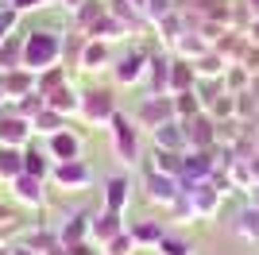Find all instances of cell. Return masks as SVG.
Wrapping results in <instances>:
<instances>
[{
    "label": "cell",
    "instance_id": "1",
    "mask_svg": "<svg viewBox=\"0 0 259 255\" xmlns=\"http://www.w3.org/2000/svg\"><path fill=\"white\" fill-rule=\"evenodd\" d=\"M58 54H62V39L54 31H31L23 39V58L20 66L23 70H31V74H43L58 62Z\"/></svg>",
    "mask_w": 259,
    "mask_h": 255
},
{
    "label": "cell",
    "instance_id": "2",
    "mask_svg": "<svg viewBox=\"0 0 259 255\" xmlns=\"http://www.w3.org/2000/svg\"><path fill=\"white\" fill-rule=\"evenodd\" d=\"M112 124V143H116V155L120 162H140V136H136V124H132L124 112H116V116L108 120Z\"/></svg>",
    "mask_w": 259,
    "mask_h": 255
},
{
    "label": "cell",
    "instance_id": "3",
    "mask_svg": "<svg viewBox=\"0 0 259 255\" xmlns=\"http://www.w3.org/2000/svg\"><path fill=\"white\" fill-rule=\"evenodd\" d=\"M166 120H178V112H174V97L170 93H151L147 101L140 105V112H136V124L143 128H162Z\"/></svg>",
    "mask_w": 259,
    "mask_h": 255
},
{
    "label": "cell",
    "instance_id": "4",
    "mask_svg": "<svg viewBox=\"0 0 259 255\" xmlns=\"http://www.w3.org/2000/svg\"><path fill=\"white\" fill-rule=\"evenodd\" d=\"M147 197H151V201H162V205H174L178 197H182V178L147 170Z\"/></svg>",
    "mask_w": 259,
    "mask_h": 255
},
{
    "label": "cell",
    "instance_id": "5",
    "mask_svg": "<svg viewBox=\"0 0 259 255\" xmlns=\"http://www.w3.org/2000/svg\"><path fill=\"white\" fill-rule=\"evenodd\" d=\"M81 112H85V120L101 124V120H112V116H116V101H112L108 89H93V93L81 97Z\"/></svg>",
    "mask_w": 259,
    "mask_h": 255
},
{
    "label": "cell",
    "instance_id": "6",
    "mask_svg": "<svg viewBox=\"0 0 259 255\" xmlns=\"http://www.w3.org/2000/svg\"><path fill=\"white\" fill-rule=\"evenodd\" d=\"M151 136H155V147H162V151H178V155L190 151V139H186V124L182 120H166L162 128H155Z\"/></svg>",
    "mask_w": 259,
    "mask_h": 255
},
{
    "label": "cell",
    "instance_id": "7",
    "mask_svg": "<svg viewBox=\"0 0 259 255\" xmlns=\"http://www.w3.org/2000/svg\"><path fill=\"white\" fill-rule=\"evenodd\" d=\"M197 85V70L190 58H170V81H166V93L178 97V93H190Z\"/></svg>",
    "mask_w": 259,
    "mask_h": 255
},
{
    "label": "cell",
    "instance_id": "8",
    "mask_svg": "<svg viewBox=\"0 0 259 255\" xmlns=\"http://www.w3.org/2000/svg\"><path fill=\"white\" fill-rule=\"evenodd\" d=\"M147 62H151V58H147L143 51H128V54L116 62V70H112V74H116L120 85H136L143 74H147Z\"/></svg>",
    "mask_w": 259,
    "mask_h": 255
},
{
    "label": "cell",
    "instance_id": "9",
    "mask_svg": "<svg viewBox=\"0 0 259 255\" xmlns=\"http://www.w3.org/2000/svg\"><path fill=\"white\" fill-rule=\"evenodd\" d=\"M89 166L81 159H74V162H58L54 166V182L62 186V190H81V186H89Z\"/></svg>",
    "mask_w": 259,
    "mask_h": 255
},
{
    "label": "cell",
    "instance_id": "10",
    "mask_svg": "<svg viewBox=\"0 0 259 255\" xmlns=\"http://www.w3.org/2000/svg\"><path fill=\"white\" fill-rule=\"evenodd\" d=\"M51 159H58V162H74V159H81V139L74 136V132H54L51 136Z\"/></svg>",
    "mask_w": 259,
    "mask_h": 255
},
{
    "label": "cell",
    "instance_id": "11",
    "mask_svg": "<svg viewBox=\"0 0 259 255\" xmlns=\"http://www.w3.org/2000/svg\"><path fill=\"white\" fill-rule=\"evenodd\" d=\"M194 70H197V81H221L225 70H228V62L217 51H209V54H201V58L194 62Z\"/></svg>",
    "mask_w": 259,
    "mask_h": 255
},
{
    "label": "cell",
    "instance_id": "12",
    "mask_svg": "<svg viewBox=\"0 0 259 255\" xmlns=\"http://www.w3.org/2000/svg\"><path fill=\"white\" fill-rule=\"evenodd\" d=\"M120 232H124V224H120V212H108V209L101 212V217H97L93 224H89V236H97L101 244H108V240H116Z\"/></svg>",
    "mask_w": 259,
    "mask_h": 255
},
{
    "label": "cell",
    "instance_id": "13",
    "mask_svg": "<svg viewBox=\"0 0 259 255\" xmlns=\"http://www.w3.org/2000/svg\"><path fill=\"white\" fill-rule=\"evenodd\" d=\"M128 190H132L128 178H108V186H105V209L108 212H124V205H128Z\"/></svg>",
    "mask_w": 259,
    "mask_h": 255
},
{
    "label": "cell",
    "instance_id": "14",
    "mask_svg": "<svg viewBox=\"0 0 259 255\" xmlns=\"http://www.w3.org/2000/svg\"><path fill=\"white\" fill-rule=\"evenodd\" d=\"M27 132H31V128H27V120H23V116L0 120V143H4V147H20L23 139H27Z\"/></svg>",
    "mask_w": 259,
    "mask_h": 255
},
{
    "label": "cell",
    "instance_id": "15",
    "mask_svg": "<svg viewBox=\"0 0 259 255\" xmlns=\"http://www.w3.org/2000/svg\"><path fill=\"white\" fill-rule=\"evenodd\" d=\"M151 170H159V174H170V178H182V155L178 151H162V147H155V155H151Z\"/></svg>",
    "mask_w": 259,
    "mask_h": 255
},
{
    "label": "cell",
    "instance_id": "16",
    "mask_svg": "<svg viewBox=\"0 0 259 255\" xmlns=\"http://www.w3.org/2000/svg\"><path fill=\"white\" fill-rule=\"evenodd\" d=\"M101 66H108V42L105 39H89L85 54H81V70H101Z\"/></svg>",
    "mask_w": 259,
    "mask_h": 255
},
{
    "label": "cell",
    "instance_id": "17",
    "mask_svg": "<svg viewBox=\"0 0 259 255\" xmlns=\"http://www.w3.org/2000/svg\"><path fill=\"white\" fill-rule=\"evenodd\" d=\"M174 112H178V120H194L205 112V105H201V97H197V89H190V93H178L174 97Z\"/></svg>",
    "mask_w": 259,
    "mask_h": 255
},
{
    "label": "cell",
    "instance_id": "18",
    "mask_svg": "<svg viewBox=\"0 0 259 255\" xmlns=\"http://www.w3.org/2000/svg\"><path fill=\"white\" fill-rule=\"evenodd\" d=\"M47 108H54V112H77V108H81V97H77L70 85H58L51 93V101H47Z\"/></svg>",
    "mask_w": 259,
    "mask_h": 255
},
{
    "label": "cell",
    "instance_id": "19",
    "mask_svg": "<svg viewBox=\"0 0 259 255\" xmlns=\"http://www.w3.org/2000/svg\"><path fill=\"white\" fill-rule=\"evenodd\" d=\"M0 174L12 178V182L23 174V151L20 147H4V143H0Z\"/></svg>",
    "mask_w": 259,
    "mask_h": 255
},
{
    "label": "cell",
    "instance_id": "20",
    "mask_svg": "<svg viewBox=\"0 0 259 255\" xmlns=\"http://www.w3.org/2000/svg\"><path fill=\"white\" fill-rule=\"evenodd\" d=\"M236 232L248 240V244H259V209L255 205H248V209L236 217Z\"/></svg>",
    "mask_w": 259,
    "mask_h": 255
},
{
    "label": "cell",
    "instance_id": "21",
    "mask_svg": "<svg viewBox=\"0 0 259 255\" xmlns=\"http://www.w3.org/2000/svg\"><path fill=\"white\" fill-rule=\"evenodd\" d=\"M16 197H20V201H31V205H39V201H43V178L20 174V178H16Z\"/></svg>",
    "mask_w": 259,
    "mask_h": 255
},
{
    "label": "cell",
    "instance_id": "22",
    "mask_svg": "<svg viewBox=\"0 0 259 255\" xmlns=\"http://www.w3.org/2000/svg\"><path fill=\"white\" fill-rule=\"evenodd\" d=\"M162 236H166V232H162V224H155V221H143V224H136V228H132V240H136V247H140V244H151V247H155Z\"/></svg>",
    "mask_w": 259,
    "mask_h": 255
},
{
    "label": "cell",
    "instance_id": "23",
    "mask_svg": "<svg viewBox=\"0 0 259 255\" xmlns=\"http://www.w3.org/2000/svg\"><path fill=\"white\" fill-rule=\"evenodd\" d=\"M35 132H43V136L62 132V112H54V108H39V116H35Z\"/></svg>",
    "mask_w": 259,
    "mask_h": 255
},
{
    "label": "cell",
    "instance_id": "24",
    "mask_svg": "<svg viewBox=\"0 0 259 255\" xmlns=\"http://www.w3.org/2000/svg\"><path fill=\"white\" fill-rule=\"evenodd\" d=\"M23 174H31V178H47V155L43 151H23Z\"/></svg>",
    "mask_w": 259,
    "mask_h": 255
},
{
    "label": "cell",
    "instance_id": "25",
    "mask_svg": "<svg viewBox=\"0 0 259 255\" xmlns=\"http://www.w3.org/2000/svg\"><path fill=\"white\" fill-rule=\"evenodd\" d=\"M155 251L159 255H194V244H186L178 236H162L159 244H155Z\"/></svg>",
    "mask_w": 259,
    "mask_h": 255
},
{
    "label": "cell",
    "instance_id": "26",
    "mask_svg": "<svg viewBox=\"0 0 259 255\" xmlns=\"http://www.w3.org/2000/svg\"><path fill=\"white\" fill-rule=\"evenodd\" d=\"M132 251H136L132 232H120L116 240H108V244H105V251H101V255H132Z\"/></svg>",
    "mask_w": 259,
    "mask_h": 255
},
{
    "label": "cell",
    "instance_id": "27",
    "mask_svg": "<svg viewBox=\"0 0 259 255\" xmlns=\"http://www.w3.org/2000/svg\"><path fill=\"white\" fill-rule=\"evenodd\" d=\"M244 70H248V74H259V47H248V54H244Z\"/></svg>",
    "mask_w": 259,
    "mask_h": 255
},
{
    "label": "cell",
    "instance_id": "28",
    "mask_svg": "<svg viewBox=\"0 0 259 255\" xmlns=\"http://www.w3.org/2000/svg\"><path fill=\"white\" fill-rule=\"evenodd\" d=\"M248 39H251V42H255V47H259V16H255V20L248 23Z\"/></svg>",
    "mask_w": 259,
    "mask_h": 255
},
{
    "label": "cell",
    "instance_id": "29",
    "mask_svg": "<svg viewBox=\"0 0 259 255\" xmlns=\"http://www.w3.org/2000/svg\"><path fill=\"white\" fill-rule=\"evenodd\" d=\"M16 8H43V0H16Z\"/></svg>",
    "mask_w": 259,
    "mask_h": 255
},
{
    "label": "cell",
    "instance_id": "30",
    "mask_svg": "<svg viewBox=\"0 0 259 255\" xmlns=\"http://www.w3.org/2000/svg\"><path fill=\"white\" fill-rule=\"evenodd\" d=\"M248 8H251V16H259V0H248Z\"/></svg>",
    "mask_w": 259,
    "mask_h": 255
},
{
    "label": "cell",
    "instance_id": "31",
    "mask_svg": "<svg viewBox=\"0 0 259 255\" xmlns=\"http://www.w3.org/2000/svg\"><path fill=\"white\" fill-rule=\"evenodd\" d=\"M66 4H70V8H81V4H85V0H66Z\"/></svg>",
    "mask_w": 259,
    "mask_h": 255
},
{
    "label": "cell",
    "instance_id": "32",
    "mask_svg": "<svg viewBox=\"0 0 259 255\" xmlns=\"http://www.w3.org/2000/svg\"><path fill=\"white\" fill-rule=\"evenodd\" d=\"M0 101H4V89H0Z\"/></svg>",
    "mask_w": 259,
    "mask_h": 255
}]
</instances>
